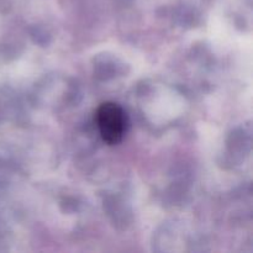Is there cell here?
<instances>
[{
    "label": "cell",
    "instance_id": "cell-1",
    "mask_svg": "<svg viewBox=\"0 0 253 253\" xmlns=\"http://www.w3.org/2000/svg\"><path fill=\"white\" fill-rule=\"evenodd\" d=\"M96 125L101 138L109 145H116L124 138L127 128V118L119 104L103 103L96 110Z\"/></svg>",
    "mask_w": 253,
    "mask_h": 253
}]
</instances>
